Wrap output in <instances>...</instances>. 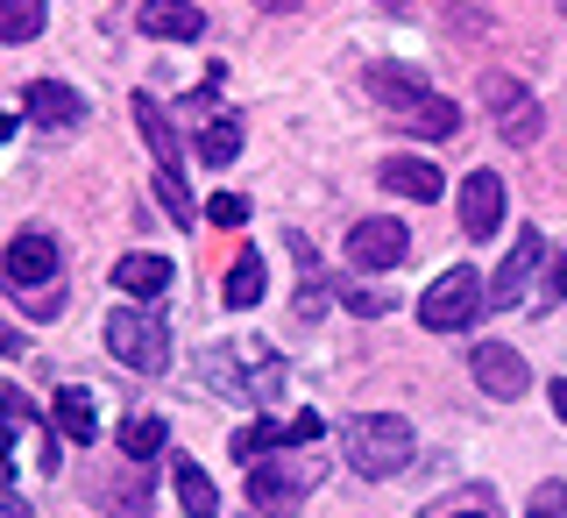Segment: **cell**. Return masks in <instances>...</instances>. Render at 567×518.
Segmentation results:
<instances>
[{
	"instance_id": "6da1fadb",
	"label": "cell",
	"mask_w": 567,
	"mask_h": 518,
	"mask_svg": "<svg viewBox=\"0 0 567 518\" xmlns=\"http://www.w3.org/2000/svg\"><path fill=\"white\" fill-rule=\"evenodd\" d=\"M369 93H377L390 114H398V129H412V135H425V142L461 135V106H454L447 93H433V85H425L419 71L377 64V71H369Z\"/></svg>"
},
{
	"instance_id": "7a4b0ae2",
	"label": "cell",
	"mask_w": 567,
	"mask_h": 518,
	"mask_svg": "<svg viewBox=\"0 0 567 518\" xmlns=\"http://www.w3.org/2000/svg\"><path fill=\"white\" fill-rule=\"evenodd\" d=\"M341 455H348V469L354 476H398L404 461H412V426H404L398 413H362V419H348L341 426Z\"/></svg>"
},
{
	"instance_id": "3957f363",
	"label": "cell",
	"mask_w": 567,
	"mask_h": 518,
	"mask_svg": "<svg viewBox=\"0 0 567 518\" xmlns=\"http://www.w3.org/2000/svg\"><path fill=\"white\" fill-rule=\"evenodd\" d=\"M106 348H114L121 363L135 369V377H156V369H171V327H164V313H150V306L106 313Z\"/></svg>"
},
{
	"instance_id": "277c9868",
	"label": "cell",
	"mask_w": 567,
	"mask_h": 518,
	"mask_svg": "<svg viewBox=\"0 0 567 518\" xmlns=\"http://www.w3.org/2000/svg\"><path fill=\"white\" fill-rule=\"evenodd\" d=\"M483 306H489V298H483V277H475L468 263H454V271H440L433 284H425V298H419V327H433V334H461Z\"/></svg>"
},
{
	"instance_id": "5b68a950",
	"label": "cell",
	"mask_w": 567,
	"mask_h": 518,
	"mask_svg": "<svg viewBox=\"0 0 567 518\" xmlns=\"http://www.w3.org/2000/svg\"><path fill=\"white\" fill-rule=\"evenodd\" d=\"M483 100H489V121H496V135H504L511 150H532V142H539L546 114H539V100H532L518 79H504V71H489V79H483Z\"/></svg>"
},
{
	"instance_id": "8992f818",
	"label": "cell",
	"mask_w": 567,
	"mask_h": 518,
	"mask_svg": "<svg viewBox=\"0 0 567 518\" xmlns=\"http://www.w3.org/2000/svg\"><path fill=\"white\" fill-rule=\"evenodd\" d=\"M58 242L43 235V227H22L8 248H0V284H14V292H43L50 277H58Z\"/></svg>"
},
{
	"instance_id": "52a82bcc",
	"label": "cell",
	"mask_w": 567,
	"mask_h": 518,
	"mask_svg": "<svg viewBox=\"0 0 567 518\" xmlns=\"http://www.w3.org/2000/svg\"><path fill=\"white\" fill-rule=\"evenodd\" d=\"M404 256H412V227H404V221H383V213H377V221L348 227V263H354V271H398Z\"/></svg>"
},
{
	"instance_id": "ba28073f",
	"label": "cell",
	"mask_w": 567,
	"mask_h": 518,
	"mask_svg": "<svg viewBox=\"0 0 567 518\" xmlns=\"http://www.w3.org/2000/svg\"><path fill=\"white\" fill-rule=\"evenodd\" d=\"M306 490H312L306 469H284V461H256V469H248V505L262 518H291L306 505Z\"/></svg>"
},
{
	"instance_id": "9c48e42d",
	"label": "cell",
	"mask_w": 567,
	"mask_h": 518,
	"mask_svg": "<svg viewBox=\"0 0 567 518\" xmlns=\"http://www.w3.org/2000/svg\"><path fill=\"white\" fill-rule=\"evenodd\" d=\"M135 129H142V142H150V156H156V177H185V142H177V129H171V114H164L156 93H135Z\"/></svg>"
},
{
	"instance_id": "30bf717a",
	"label": "cell",
	"mask_w": 567,
	"mask_h": 518,
	"mask_svg": "<svg viewBox=\"0 0 567 518\" xmlns=\"http://www.w3.org/2000/svg\"><path fill=\"white\" fill-rule=\"evenodd\" d=\"M496 221H504V177H496V171H468V177H461V227H468V242H489Z\"/></svg>"
},
{
	"instance_id": "8fae6325",
	"label": "cell",
	"mask_w": 567,
	"mask_h": 518,
	"mask_svg": "<svg viewBox=\"0 0 567 518\" xmlns=\"http://www.w3.org/2000/svg\"><path fill=\"white\" fill-rule=\"evenodd\" d=\"M546 263V235L539 227H518V242H511V256H504V271H496V284H489V306H518L525 298V284H532V271Z\"/></svg>"
},
{
	"instance_id": "7c38bea8",
	"label": "cell",
	"mask_w": 567,
	"mask_h": 518,
	"mask_svg": "<svg viewBox=\"0 0 567 518\" xmlns=\"http://www.w3.org/2000/svg\"><path fill=\"white\" fill-rule=\"evenodd\" d=\"M135 29L156 35V43H192V35H206V8H192V0H150V8H135Z\"/></svg>"
},
{
	"instance_id": "4fadbf2b",
	"label": "cell",
	"mask_w": 567,
	"mask_h": 518,
	"mask_svg": "<svg viewBox=\"0 0 567 518\" xmlns=\"http://www.w3.org/2000/svg\"><path fill=\"white\" fill-rule=\"evenodd\" d=\"M468 369H475V384L489 390V398H518V390L532 384V369H525V355H511L504 342H483L468 355Z\"/></svg>"
},
{
	"instance_id": "5bb4252c",
	"label": "cell",
	"mask_w": 567,
	"mask_h": 518,
	"mask_svg": "<svg viewBox=\"0 0 567 518\" xmlns=\"http://www.w3.org/2000/svg\"><path fill=\"white\" fill-rule=\"evenodd\" d=\"M22 106L43 121V129H79V121H85V100L71 93L64 79H35L29 93H22Z\"/></svg>"
},
{
	"instance_id": "9a60e30c",
	"label": "cell",
	"mask_w": 567,
	"mask_h": 518,
	"mask_svg": "<svg viewBox=\"0 0 567 518\" xmlns=\"http://www.w3.org/2000/svg\"><path fill=\"white\" fill-rule=\"evenodd\" d=\"M114 292H128V298H164V292H171V256H150V248L121 256V263H114Z\"/></svg>"
},
{
	"instance_id": "2e32d148",
	"label": "cell",
	"mask_w": 567,
	"mask_h": 518,
	"mask_svg": "<svg viewBox=\"0 0 567 518\" xmlns=\"http://www.w3.org/2000/svg\"><path fill=\"white\" fill-rule=\"evenodd\" d=\"M50 434H64V440H100V413H93V398H85L79 384H64L58 398H50Z\"/></svg>"
},
{
	"instance_id": "e0dca14e",
	"label": "cell",
	"mask_w": 567,
	"mask_h": 518,
	"mask_svg": "<svg viewBox=\"0 0 567 518\" xmlns=\"http://www.w3.org/2000/svg\"><path fill=\"white\" fill-rule=\"evenodd\" d=\"M171 484H177V505H185L192 518H213V511H220V490H213V476L192 455H171Z\"/></svg>"
},
{
	"instance_id": "ac0fdd59",
	"label": "cell",
	"mask_w": 567,
	"mask_h": 518,
	"mask_svg": "<svg viewBox=\"0 0 567 518\" xmlns=\"http://www.w3.org/2000/svg\"><path fill=\"white\" fill-rule=\"evenodd\" d=\"M383 185L425 206V200H440V185H447V177H440L433 164H425V156H390V164H383Z\"/></svg>"
},
{
	"instance_id": "d6986e66",
	"label": "cell",
	"mask_w": 567,
	"mask_h": 518,
	"mask_svg": "<svg viewBox=\"0 0 567 518\" xmlns=\"http://www.w3.org/2000/svg\"><path fill=\"white\" fill-rule=\"evenodd\" d=\"M284 242H291L298 271H306V284H298V319H319V313H327V298H333V284L319 277V256H312V242H306V235H284Z\"/></svg>"
},
{
	"instance_id": "ffe728a7",
	"label": "cell",
	"mask_w": 567,
	"mask_h": 518,
	"mask_svg": "<svg viewBox=\"0 0 567 518\" xmlns=\"http://www.w3.org/2000/svg\"><path fill=\"white\" fill-rule=\"evenodd\" d=\"M262 284H270V271H262V256H256V248H241V256L227 263V284H220V292H227V306H235V313H248V306L262 298Z\"/></svg>"
},
{
	"instance_id": "44dd1931",
	"label": "cell",
	"mask_w": 567,
	"mask_h": 518,
	"mask_svg": "<svg viewBox=\"0 0 567 518\" xmlns=\"http://www.w3.org/2000/svg\"><path fill=\"white\" fill-rule=\"evenodd\" d=\"M241 156V121L235 114H213L206 129H199V164H213V171H227Z\"/></svg>"
},
{
	"instance_id": "7402d4cb",
	"label": "cell",
	"mask_w": 567,
	"mask_h": 518,
	"mask_svg": "<svg viewBox=\"0 0 567 518\" xmlns=\"http://www.w3.org/2000/svg\"><path fill=\"white\" fill-rule=\"evenodd\" d=\"M43 0H0V43H35L43 35Z\"/></svg>"
},
{
	"instance_id": "603a6c76",
	"label": "cell",
	"mask_w": 567,
	"mask_h": 518,
	"mask_svg": "<svg viewBox=\"0 0 567 518\" xmlns=\"http://www.w3.org/2000/svg\"><path fill=\"white\" fill-rule=\"evenodd\" d=\"M270 448H291V419H256V426H241V434H235V455L241 461H262Z\"/></svg>"
},
{
	"instance_id": "cb8c5ba5",
	"label": "cell",
	"mask_w": 567,
	"mask_h": 518,
	"mask_svg": "<svg viewBox=\"0 0 567 518\" xmlns=\"http://www.w3.org/2000/svg\"><path fill=\"white\" fill-rule=\"evenodd\" d=\"M164 440H171V426L156 419V413H135L128 426H121V455H128V461H150Z\"/></svg>"
},
{
	"instance_id": "d4e9b609",
	"label": "cell",
	"mask_w": 567,
	"mask_h": 518,
	"mask_svg": "<svg viewBox=\"0 0 567 518\" xmlns=\"http://www.w3.org/2000/svg\"><path fill=\"white\" fill-rule=\"evenodd\" d=\"M22 419H29V398L14 384H0V455L14 448V434H22Z\"/></svg>"
},
{
	"instance_id": "484cf974",
	"label": "cell",
	"mask_w": 567,
	"mask_h": 518,
	"mask_svg": "<svg viewBox=\"0 0 567 518\" xmlns=\"http://www.w3.org/2000/svg\"><path fill=\"white\" fill-rule=\"evenodd\" d=\"M560 511H567V484H539L525 505V518H560Z\"/></svg>"
},
{
	"instance_id": "4316f807",
	"label": "cell",
	"mask_w": 567,
	"mask_h": 518,
	"mask_svg": "<svg viewBox=\"0 0 567 518\" xmlns=\"http://www.w3.org/2000/svg\"><path fill=\"white\" fill-rule=\"evenodd\" d=\"M206 213H213L220 227H241V221H248V200H241V192H213V200H206Z\"/></svg>"
},
{
	"instance_id": "83f0119b",
	"label": "cell",
	"mask_w": 567,
	"mask_h": 518,
	"mask_svg": "<svg viewBox=\"0 0 567 518\" xmlns=\"http://www.w3.org/2000/svg\"><path fill=\"white\" fill-rule=\"evenodd\" d=\"M22 313H29V319H58V313H64V292H58V284H43V292L22 298Z\"/></svg>"
},
{
	"instance_id": "f1b7e54d",
	"label": "cell",
	"mask_w": 567,
	"mask_h": 518,
	"mask_svg": "<svg viewBox=\"0 0 567 518\" xmlns=\"http://www.w3.org/2000/svg\"><path fill=\"white\" fill-rule=\"evenodd\" d=\"M341 306H348L354 319H377V313H390V298H383V292H369V284H362V292H341Z\"/></svg>"
},
{
	"instance_id": "f546056e",
	"label": "cell",
	"mask_w": 567,
	"mask_h": 518,
	"mask_svg": "<svg viewBox=\"0 0 567 518\" xmlns=\"http://www.w3.org/2000/svg\"><path fill=\"white\" fill-rule=\"evenodd\" d=\"M0 355H29V342H22V327H8V319H0Z\"/></svg>"
},
{
	"instance_id": "4dcf8cb0",
	"label": "cell",
	"mask_w": 567,
	"mask_h": 518,
	"mask_svg": "<svg viewBox=\"0 0 567 518\" xmlns=\"http://www.w3.org/2000/svg\"><path fill=\"white\" fill-rule=\"evenodd\" d=\"M0 518H22V497L8 490V469H0Z\"/></svg>"
},
{
	"instance_id": "1f68e13d",
	"label": "cell",
	"mask_w": 567,
	"mask_h": 518,
	"mask_svg": "<svg viewBox=\"0 0 567 518\" xmlns=\"http://www.w3.org/2000/svg\"><path fill=\"white\" fill-rule=\"evenodd\" d=\"M554 298H567V256L554 263Z\"/></svg>"
},
{
	"instance_id": "d6a6232c",
	"label": "cell",
	"mask_w": 567,
	"mask_h": 518,
	"mask_svg": "<svg viewBox=\"0 0 567 518\" xmlns=\"http://www.w3.org/2000/svg\"><path fill=\"white\" fill-rule=\"evenodd\" d=\"M554 413H560V426H567V377L554 384Z\"/></svg>"
},
{
	"instance_id": "836d02e7",
	"label": "cell",
	"mask_w": 567,
	"mask_h": 518,
	"mask_svg": "<svg viewBox=\"0 0 567 518\" xmlns=\"http://www.w3.org/2000/svg\"><path fill=\"white\" fill-rule=\"evenodd\" d=\"M14 135V114H0V142H8Z\"/></svg>"
},
{
	"instance_id": "e575fe53",
	"label": "cell",
	"mask_w": 567,
	"mask_h": 518,
	"mask_svg": "<svg viewBox=\"0 0 567 518\" xmlns=\"http://www.w3.org/2000/svg\"><path fill=\"white\" fill-rule=\"evenodd\" d=\"M461 518H483V511H461Z\"/></svg>"
}]
</instances>
